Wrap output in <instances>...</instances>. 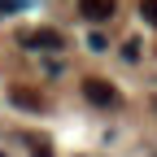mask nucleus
Listing matches in <instances>:
<instances>
[{
    "label": "nucleus",
    "instance_id": "obj_3",
    "mask_svg": "<svg viewBox=\"0 0 157 157\" xmlns=\"http://www.w3.org/2000/svg\"><path fill=\"white\" fill-rule=\"evenodd\" d=\"M22 44H26V48H48V52H57L66 39L57 35V31H26V35H22Z\"/></svg>",
    "mask_w": 157,
    "mask_h": 157
},
{
    "label": "nucleus",
    "instance_id": "obj_7",
    "mask_svg": "<svg viewBox=\"0 0 157 157\" xmlns=\"http://www.w3.org/2000/svg\"><path fill=\"white\" fill-rule=\"evenodd\" d=\"M17 9H22V0H0V17H5V13H17Z\"/></svg>",
    "mask_w": 157,
    "mask_h": 157
},
{
    "label": "nucleus",
    "instance_id": "obj_5",
    "mask_svg": "<svg viewBox=\"0 0 157 157\" xmlns=\"http://www.w3.org/2000/svg\"><path fill=\"white\" fill-rule=\"evenodd\" d=\"M140 17L148 26H157V0H140Z\"/></svg>",
    "mask_w": 157,
    "mask_h": 157
},
{
    "label": "nucleus",
    "instance_id": "obj_4",
    "mask_svg": "<svg viewBox=\"0 0 157 157\" xmlns=\"http://www.w3.org/2000/svg\"><path fill=\"white\" fill-rule=\"evenodd\" d=\"M9 101H13L17 109H31V113H39V109H44V96H39V92H31V87H13V92H9Z\"/></svg>",
    "mask_w": 157,
    "mask_h": 157
},
{
    "label": "nucleus",
    "instance_id": "obj_1",
    "mask_svg": "<svg viewBox=\"0 0 157 157\" xmlns=\"http://www.w3.org/2000/svg\"><path fill=\"white\" fill-rule=\"evenodd\" d=\"M83 96H87L92 105H101V109L118 105V87L109 83V78H83Z\"/></svg>",
    "mask_w": 157,
    "mask_h": 157
},
{
    "label": "nucleus",
    "instance_id": "obj_2",
    "mask_svg": "<svg viewBox=\"0 0 157 157\" xmlns=\"http://www.w3.org/2000/svg\"><path fill=\"white\" fill-rule=\"evenodd\" d=\"M78 13L87 17V22H109V17L118 13L113 0H78Z\"/></svg>",
    "mask_w": 157,
    "mask_h": 157
},
{
    "label": "nucleus",
    "instance_id": "obj_6",
    "mask_svg": "<svg viewBox=\"0 0 157 157\" xmlns=\"http://www.w3.org/2000/svg\"><path fill=\"white\" fill-rule=\"evenodd\" d=\"M122 57H127V61H140V39H127V44H122Z\"/></svg>",
    "mask_w": 157,
    "mask_h": 157
}]
</instances>
